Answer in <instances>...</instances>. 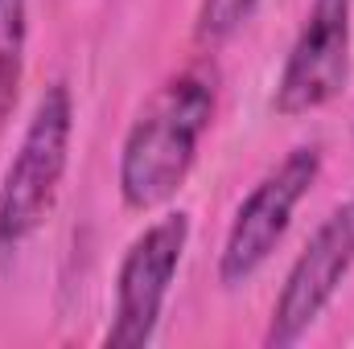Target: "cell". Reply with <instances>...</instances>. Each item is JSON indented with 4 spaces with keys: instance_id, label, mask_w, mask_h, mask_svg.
Returning a JSON list of instances; mask_svg holds the SVG:
<instances>
[{
    "instance_id": "obj_1",
    "label": "cell",
    "mask_w": 354,
    "mask_h": 349,
    "mask_svg": "<svg viewBox=\"0 0 354 349\" xmlns=\"http://www.w3.org/2000/svg\"><path fill=\"white\" fill-rule=\"evenodd\" d=\"M214 74L194 66L149 94L120 148V197L128 210H157L185 185L198 144L214 119Z\"/></svg>"
},
{
    "instance_id": "obj_2",
    "label": "cell",
    "mask_w": 354,
    "mask_h": 349,
    "mask_svg": "<svg viewBox=\"0 0 354 349\" xmlns=\"http://www.w3.org/2000/svg\"><path fill=\"white\" fill-rule=\"evenodd\" d=\"M75 99L66 83H50L37 99L25 136L0 181V267L12 259L54 214L62 177L71 165Z\"/></svg>"
},
{
    "instance_id": "obj_3",
    "label": "cell",
    "mask_w": 354,
    "mask_h": 349,
    "mask_svg": "<svg viewBox=\"0 0 354 349\" xmlns=\"http://www.w3.org/2000/svg\"><path fill=\"white\" fill-rule=\"evenodd\" d=\"M317 173H322V148L317 144H301L243 197V206L231 218L223 255H218V279L227 288L248 283L272 259L276 243L284 239V230L292 222V210L317 185Z\"/></svg>"
},
{
    "instance_id": "obj_4",
    "label": "cell",
    "mask_w": 354,
    "mask_h": 349,
    "mask_svg": "<svg viewBox=\"0 0 354 349\" xmlns=\"http://www.w3.org/2000/svg\"><path fill=\"white\" fill-rule=\"evenodd\" d=\"M185 243H189V214H165L128 247L115 275L111 325L103 333L107 349H145L157 337L161 308L174 288Z\"/></svg>"
},
{
    "instance_id": "obj_5",
    "label": "cell",
    "mask_w": 354,
    "mask_h": 349,
    "mask_svg": "<svg viewBox=\"0 0 354 349\" xmlns=\"http://www.w3.org/2000/svg\"><path fill=\"white\" fill-rule=\"evenodd\" d=\"M354 267V197L342 201L309 239V247L297 255V263L284 275V288L272 304L268 317L264 346L280 349L301 341L317 317L326 312V304L334 300V292L342 288V279Z\"/></svg>"
},
{
    "instance_id": "obj_6",
    "label": "cell",
    "mask_w": 354,
    "mask_h": 349,
    "mask_svg": "<svg viewBox=\"0 0 354 349\" xmlns=\"http://www.w3.org/2000/svg\"><path fill=\"white\" fill-rule=\"evenodd\" d=\"M351 17L354 0H313L288 62L280 70V83L272 94V107L288 119L309 115L326 107L351 79Z\"/></svg>"
},
{
    "instance_id": "obj_7",
    "label": "cell",
    "mask_w": 354,
    "mask_h": 349,
    "mask_svg": "<svg viewBox=\"0 0 354 349\" xmlns=\"http://www.w3.org/2000/svg\"><path fill=\"white\" fill-rule=\"evenodd\" d=\"M29 41V0H0V132L12 119Z\"/></svg>"
},
{
    "instance_id": "obj_8",
    "label": "cell",
    "mask_w": 354,
    "mask_h": 349,
    "mask_svg": "<svg viewBox=\"0 0 354 349\" xmlns=\"http://www.w3.org/2000/svg\"><path fill=\"white\" fill-rule=\"evenodd\" d=\"M260 0H202L198 4V21H194V37L198 46H223L227 37H235L243 29V21L256 12Z\"/></svg>"
}]
</instances>
